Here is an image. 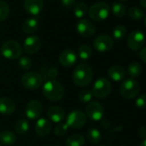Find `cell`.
<instances>
[{
	"instance_id": "10",
	"label": "cell",
	"mask_w": 146,
	"mask_h": 146,
	"mask_svg": "<svg viewBox=\"0 0 146 146\" xmlns=\"http://www.w3.org/2000/svg\"><path fill=\"white\" fill-rule=\"evenodd\" d=\"M76 30L80 36L84 38H90L95 34L96 27L91 21L83 18L77 22Z\"/></svg>"
},
{
	"instance_id": "27",
	"label": "cell",
	"mask_w": 146,
	"mask_h": 146,
	"mask_svg": "<svg viewBox=\"0 0 146 146\" xmlns=\"http://www.w3.org/2000/svg\"><path fill=\"white\" fill-rule=\"evenodd\" d=\"M85 145V139L80 134L71 135L66 141V146H83Z\"/></svg>"
},
{
	"instance_id": "47",
	"label": "cell",
	"mask_w": 146,
	"mask_h": 146,
	"mask_svg": "<svg viewBox=\"0 0 146 146\" xmlns=\"http://www.w3.org/2000/svg\"><path fill=\"white\" fill-rule=\"evenodd\" d=\"M122 146H123V145H122Z\"/></svg>"
},
{
	"instance_id": "26",
	"label": "cell",
	"mask_w": 146,
	"mask_h": 146,
	"mask_svg": "<svg viewBox=\"0 0 146 146\" xmlns=\"http://www.w3.org/2000/svg\"><path fill=\"white\" fill-rule=\"evenodd\" d=\"M29 129V123L26 119H20L15 124V131L17 134L23 135L27 133Z\"/></svg>"
},
{
	"instance_id": "33",
	"label": "cell",
	"mask_w": 146,
	"mask_h": 146,
	"mask_svg": "<svg viewBox=\"0 0 146 146\" xmlns=\"http://www.w3.org/2000/svg\"><path fill=\"white\" fill-rule=\"evenodd\" d=\"M42 73L43 74H41V76L43 77V79H46L47 80H55V78L58 75V70L54 67L44 69V71H42Z\"/></svg>"
},
{
	"instance_id": "32",
	"label": "cell",
	"mask_w": 146,
	"mask_h": 146,
	"mask_svg": "<svg viewBox=\"0 0 146 146\" xmlns=\"http://www.w3.org/2000/svg\"><path fill=\"white\" fill-rule=\"evenodd\" d=\"M9 13L10 9L9 4L5 1L0 0V22L5 21L9 15Z\"/></svg>"
},
{
	"instance_id": "41",
	"label": "cell",
	"mask_w": 146,
	"mask_h": 146,
	"mask_svg": "<svg viewBox=\"0 0 146 146\" xmlns=\"http://www.w3.org/2000/svg\"><path fill=\"white\" fill-rule=\"evenodd\" d=\"M139 4L143 9L146 8V0H139Z\"/></svg>"
},
{
	"instance_id": "42",
	"label": "cell",
	"mask_w": 146,
	"mask_h": 146,
	"mask_svg": "<svg viewBox=\"0 0 146 146\" xmlns=\"http://www.w3.org/2000/svg\"><path fill=\"white\" fill-rule=\"evenodd\" d=\"M139 146H146V142L145 140H143V142L140 144V145Z\"/></svg>"
},
{
	"instance_id": "6",
	"label": "cell",
	"mask_w": 146,
	"mask_h": 146,
	"mask_svg": "<svg viewBox=\"0 0 146 146\" xmlns=\"http://www.w3.org/2000/svg\"><path fill=\"white\" fill-rule=\"evenodd\" d=\"M43 77L39 73L28 72L21 77V85L29 90H35L39 88L43 84Z\"/></svg>"
},
{
	"instance_id": "43",
	"label": "cell",
	"mask_w": 146,
	"mask_h": 146,
	"mask_svg": "<svg viewBox=\"0 0 146 146\" xmlns=\"http://www.w3.org/2000/svg\"><path fill=\"white\" fill-rule=\"evenodd\" d=\"M119 1H121V2H126V1H128V0H119Z\"/></svg>"
},
{
	"instance_id": "36",
	"label": "cell",
	"mask_w": 146,
	"mask_h": 146,
	"mask_svg": "<svg viewBox=\"0 0 146 146\" xmlns=\"http://www.w3.org/2000/svg\"><path fill=\"white\" fill-rule=\"evenodd\" d=\"M68 127L67 126V124L66 123L65 124L61 123V124H58L57 126H56V127H55V134L56 136L62 137L68 133Z\"/></svg>"
},
{
	"instance_id": "29",
	"label": "cell",
	"mask_w": 146,
	"mask_h": 146,
	"mask_svg": "<svg viewBox=\"0 0 146 146\" xmlns=\"http://www.w3.org/2000/svg\"><path fill=\"white\" fill-rule=\"evenodd\" d=\"M127 14H128L129 17L131 19H133V21H140L145 17V13L142 10V9L136 7V6L130 8Z\"/></svg>"
},
{
	"instance_id": "18",
	"label": "cell",
	"mask_w": 146,
	"mask_h": 146,
	"mask_svg": "<svg viewBox=\"0 0 146 146\" xmlns=\"http://www.w3.org/2000/svg\"><path fill=\"white\" fill-rule=\"evenodd\" d=\"M15 110V102L7 97L0 98V114L4 115H9L13 114Z\"/></svg>"
},
{
	"instance_id": "9",
	"label": "cell",
	"mask_w": 146,
	"mask_h": 146,
	"mask_svg": "<svg viewBox=\"0 0 146 146\" xmlns=\"http://www.w3.org/2000/svg\"><path fill=\"white\" fill-rule=\"evenodd\" d=\"M104 114V110L102 104L98 102H90L86 107V115L94 121H100Z\"/></svg>"
},
{
	"instance_id": "35",
	"label": "cell",
	"mask_w": 146,
	"mask_h": 146,
	"mask_svg": "<svg viewBox=\"0 0 146 146\" xmlns=\"http://www.w3.org/2000/svg\"><path fill=\"white\" fill-rule=\"evenodd\" d=\"M92 91L88 90V89H85L80 92L79 95H78V98L80 102L82 103H87L90 102L92 100Z\"/></svg>"
},
{
	"instance_id": "31",
	"label": "cell",
	"mask_w": 146,
	"mask_h": 146,
	"mask_svg": "<svg viewBox=\"0 0 146 146\" xmlns=\"http://www.w3.org/2000/svg\"><path fill=\"white\" fill-rule=\"evenodd\" d=\"M112 13L117 17H123L127 14V8L123 3H115L112 5Z\"/></svg>"
},
{
	"instance_id": "28",
	"label": "cell",
	"mask_w": 146,
	"mask_h": 146,
	"mask_svg": "<svg viewBox=\"0 0 146 146\" xmlns=\"http://www.w3.org/2000/svg\"><path fill=\"white\" fill-rule=\"evenodd\" d=\"M127 72H128L129 75L133 78L139 77L142 74V66L140 63H139L137 62H133L128 65Z\"/></svg>"
},
{
	"instance_id": "11",
	"label": "cell",
	"mask_w": 146,
	"mask_h": 146,
	"mask_svg": "<svg viewBox=\"0 0 146 146\" xmlns=\"http://www.w3.org/2000/svg\"><path fill=\"white\" fill-rule=\"evenodd\" d=\"M145 42V34L139 30H135L132 32L127 38V46L132 50H140Z\"/></svg>"
},
{
	"instance_id": "19",
	"label": "cell",
	"mask_w": 146,
	"mask_h": 146,
	"mask_svg": "<svg viewBox=\"0 0 146 146\" xmlns=\"http://www.w3.org/2000/svg\"><path fill=\"white\" fill-rule=\"evenodd\" d=\"M108 74L114 81H121L125 79L127 72L126 69L121 65L111 66L108 70Z\"/></svg>"
},
{
	"instance_id": "37",
	"label": "cell",
	"mask_w": 146,
	"mask_h": 146,
	"mask_svg": "<svg viewBox=\"0 0 146 146\" xmlns=\"http://www.w3.org/2000/svg\"><path fill=\"white\" fill-rule=\"evenodd\" d=\"M145 102H146V96L145 94H142L140 95L137 100H136V105L138 108L139 109H144L145 107Z\"/></svg>"
},
{
	"instance_id": "7",
	"label": "cell",
	"mask_w": 146,
	"mask_h": 146,
	"mask_svg": "<svg viewBox=\"0 0 146 146\" xmlns=\"http://www.w3.org/2000/svg\"><path fill=\"white\" fill-rule=\"evenodd\" d=\"M112 90L111 83L105 78L98 79L93 85L92 87V96L98 98H104L108 97Z\"/></svg>"
},
{
	"instance_id": "39",
	"label": "cell",
	"mask_w": 146,
	"mask_h": 146,
	"mask_svg": "<svg viewBox=\"0 0 146 146\" xmlns=\"http://www.w3.org/2000/svg\"><path fill=\"white\" fill-rule=\"evenodd\" d=\"M139 137H140L143 140H145L146 130L145 126H142L141 127H139Z\"/></svg>"
},
{
	"instance_id": "30",
	"label": "cell",
	"mask_w": 146,
	"mask_h": 146,
	"mask_svg": "<svg viewBox=\"0 0 146 146\" xmlns=\"http://www.w3.org/2000/svg\"><path fill=\"white\" fill-rule=\"evenodd\" d=\"M127 34V28L123 25H117L113 29V38L115 40H122Z\"/></svg>"
},
{
	"instance_id": "40",
	"label": "cell",
	"mask_w": 146,
	"mask_h": 146,
	"mask_svg": "<svg viewBox=\"0 0 146 146\" xmlns=\"http://www.w3.org/2000/svg\"><path fill=\"white\" fill-rule=\"evenodd\" d=\"M139 57L141 58V60L143 61V62H146V48L145 47H142L141 50L139 51Z\"/></svg>"
},
{
	"instance_id": "45",
	"label": "cell",
	"mask_w": 146,
	"mask_h": 146,
	"mask_svg": "<svg viewBox=\"0 0 146 146\" xmlns=\"http://www.w3.org/2000/svg\"><path fill=\"white\" fill-rule=\"evenodd\" d=\"M55 146H60V145H55Z\"/></svg>"
},
{
	"instance_id": "44",
	"label": "cell",
	"mask_w": 146,
	"mask_h": 146,
	"mask_svg": "<svg viewBox=\"0 0 146 146\" xmlns=\"http://www.w3.org/2000/svg\"><path fill=\"white\" fill-rule=\"evenodd\" d=\"M99 146H105V145H99Z\"/></svg>"
},
{
	"instance_id": "38",
	"label": "cell",
	"mask_w": 146,
	"mask_h": 146,
	"mask_svg": "<svg viewBox=\"0 0 146 146\" xmlns=\"http://www.w3.org/2000/svg\"><path fill=\"white\" fill-rule=\"evenodd\" d=\"M62 5L65 8H71L74 5L75 0H61Z\"/></svg>"
},
{
	"instance_id": "2",
	"label": "cell",
	"mask_w": 146,
	"mask_h": 146,
	"mask_svg": "<svg viewBox=\"0 0 146 146\" xmlns=\"http://www.w3.org/2000/svg\"><path fill=\"white\" fill-rule=\"evenodd\" d=\"M93 79L92 68L86 63L79 64L73 72V81L78 86H88Z\"/></svg>"
},
{
	"instance_id": "5",
	"label": "cell",
	"mask_w": 146,
	"mask_h": 146,
	"mask_svg": "<svg viewBox=\"0 0 146 146\" xmlns=\"http://www.w3.org/2000/svg\"><path fill=\"white\" fill-rule=\"evenodd\" d=\"M119 91L122 98L130 100L135 98L139 95L140 92V86L135 80L127 79L121 84Z\"/></svg>"
},
{
	"instance_id": "1",
	"label": "cell",
	"mask_w": 146,
	"mask_h": 146,
	"mask_svg": "<svg viewBox=\"0 0 146 146\" xmlns=\"http://www.w3.org/2000/svg\"><path fill=\"white\" fill-rule=\"evenodd\" d=\"M43 94L48 100L57 102L63 98L65 90L59 81L56 80H50L43 86Z\"/></svg>"
},
{
	"instance_id": "20",
	"label": "cell",
	"mask_w": 146,
	"mask_h": 146,
	"mask_svg": "<svg viewBox=\"0 0 146 146\" xmlns=\"http://www.w3.org/2000/svg\"><path fill=\"white\" fill-rule=\"evenodd\" d=\"M47 115L54 122H61L65 118V111L59 106H51L47 111Z\"/></svg>"
},
{
	"instance_id": "46",
	"label": "cell",
	"mask_w": 146,
	"mask_h": 146,
	"mask_svg": "<svg viewBox=\"0 0 146 146\" xmlns=\"http://www.w3.org/2000/svg\"><path fill=\"white\" fill-rule=\"evenodd\" d=\"M0 146H2V145H0Z\"/></svg>"
},
{
	"instance_id": "4",
	"label": "cell",
	"mask_w": 146,
	"mask_h": 146,
	"mask_svg": "<svg viewBox=\"0 0 146 146\" xmlns=\"http://www.w3.org/2000/svg\"><path fill=\"white\" fill-rule=\"evenodd\" d=\"M110 13V7L107 3L100 2L93 4L88 9L89 17L95 21H103L106 20Z\"/></svg>"
},
{
	"instance_id": "34",
	"label": "cell",
	"mask_w": 146,
	"mask_h": 146,
	"mask_svg": "<svg viewBox=\"0 0 146 146\" xmlns=\"http://www.w3.org/2000/svg\"><path fill=\"white\" fill-rule=\"evenodd\" d=\"M18 65L21 69L28 70L32 67L33 62H32L31 58H29L28 56H21V57H20V59L18 61Z\"/></svg>"
},
{
	"instance_id": "13",
	"label": "cell",
	"mask_w": 146,
	"mask_h": 146,
	"mask_svg": "<svg viewBox=\"0 0 146 146\" xmlns=\"http://www.w3.org/2000/svg\"><path fill=\"white\" fill-rule=\"evenodd\" d=\"M41 47V40L37 35H30L26 38L23 43V50L26 53L33 55L39 50Z\"/></svg>"
},
{
	"instance_id": "8",
	"label": "cell",
	"mask_w": 146,
	"mask_h": 146,
	"mask_svg": "<svg viewBox=\"0 0 146 146\" xmlns=\"http://www.w3.org/2000/svg\"><path fill=\"white\" fill-rule=\"evenodd\" d=\"M87 121V117L84 112L81 110H73L70 112L67 117L66 124L71 128H81L86 125Z\"/></svg>"
},
{
	"instance_id": "24",
	"label": "cell",
	"mask_w": 146,
	"mask_h": 146,
	"mask_svg": "<svg viewBox=\"0 0 146 146\" xmlns=\"http://www.w3.org/2000/svg\"><path fill=\"white\" fill-rule=\"evenodd\" d=\"M86 138H87L88 141L91 144L97 145V144L101 142V140H102V134H101L100 131H98V129L91 128V129H89L87 131Z\"/></svg>"
},
{
	"instance_id": "25",
	"label": "cell",
	"mask_w": 146,
	"mask_h": 146,
	"mask_svg": "<svg viewBox=\"0 0 146 146\" xmlns=\"http://www.w3.org/2000/svg\"><path fill=\"white\" fill-rule=\"evenodd\" d=\"M77 54H78V56L81 60L86 61V60L90 59V57L92 56V48L89 45H87V44H81L78 48Z\"/></svg>"
},
{
	"instance_id": "14",
	"label": "cell",
	"mask_w": 146,
	"mask_h": 146,
	"mask_svg": "<svg viewBox=\"0 0 146 146\" xmlns=\"http://www.w3.org/2000/svg\"><path fill=\"white\" fill-rule=\"evenodd\" d=\"M25 112L28 119L35 120L41 115L43 112V105L38 100H32L27 103Z\"/></svg>"
},
{
	"instance_id": "22",
	"label": "cell",
	"mask_w": 146,
	"mask_h": 146,
	"mask_svg": "<svg viewBox=\"0 0 146 146\" xmlns=\"http://www.w3.org/2000/svg\"><path fill=\"white\" fill-rule=\"evenodd\" d=\"M16 135L11 131H3L0 133V142L6 145H11L16 142Z\"/></svg>"
},
{
	"instance_id": "23",
	"label": "cell",
	"mask_w": 146,
	"mask_h": 146,
	"mask_svg": "<svg viewBox=\"0 0 146 146\" xmlns=\"http://www.w3.org/2000/svg\"><path fill=\"white\" fill-rule=\"evenodd\" d=\"M87 13H88V6L86 3L80 2V3H78L77 4L74 5V14L76 18L83 19L86 15Z\"/></svg>"
},
{
	"instance_id": "21",
	"label": "cell",
	"mask_w": 146,
	"mask_h": 146,
	"mask_svg": "<svg viewBox=\"0 0 146 146\" xmlns=\"http://www.w3.org/2000/svg\"><path fill=\"white\" fill-rule=\"evenodd\" d=\"M38 21L36 18H28L23 22L21 29L26 34H32L38 30Z\"/></svg>"
},
{
	"instance_id": "12",
	"label": "cell",
	"mask_w": 146,
	"mask_h": 146,
	"mask_svg": "<svg viewBox=\"0 0 146 146\" xmlns=\"http://www.w3.org/2000/svg\"><path fill=\"white\" fill-rule=\"evenodd\" d=\"M114 40L113 38L106 34L99 35L93 41V47L99 52H106L113 48Z\"/></svg>"
},
{
	"instance_id": "17",
	"label": "cell",
	"mask_w": 146,
	"mask_h": 146,
	"mask_svg": "<svg viewBox=\"0 0 146 146\" xmlns=\"http://www.w3.org/2000/svg\"><path fill=\"white\" fill-rule=\"evenodd\" d=\"M44 8V0H24L25 10L32 15H38Z\"/></svg>"
},
{
	"instance_id": "15",
	"label": "cell",
	"mask_w": 146,
	"mask_h": 146,
	"mask_svg": "<svg viewBox=\"0 0 146 146\" xmlns=\"http://www.w3.org/2000/svg\"><path fill=\"white\" fill-rule=\"evenodd\" d=\"M77 61V54L72 50H65L59 56V62L62 66L70 68L75 64Z\"/></svg>"
},
{
	"instance_id": "16",
	"label": "cell",
	"mask_w": 146,
	"mask_h": 146,
	"mask_svg": "<svg viewBox=\"0 0 146 146\" xmlns=\"http://www.w3.org/2000/svg\"><path fill=\"white\" fill-rule=\"evenodd\" d=\"M51 130V122L47 118H40L35 125V133L38 137L47 136Z\"/></svg>"
},
{
	"instance_id": "3",
	"label": "cell",
	"mask_w": 146,
	"mask_h": 146,
	"mask_svg": "<svg viewBox=\"0 0 146 146\" xmlns=\"http://www.w3.org/2000/svg\"><path fill=\"white\" fill-rule=\"evenodd\" d=\"M0 52L3 57L9 60H15L21 57L22 53L21 45L15 40L5 41L0 48Z\"/></svg>"
}]
</instances>
